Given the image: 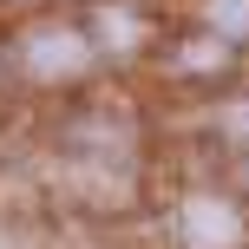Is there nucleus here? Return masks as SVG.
Listing matches in <instances>:
<instances>
[{"label": "nucleus", "instance_id": "f257e3e1", "mask_svg": "<svg viewBox=\"0 0 249 249\" xmlns=\"http://www.w3.org/2000/svg\"><path fill=\"white\" fill-rule=\"evenodd\" d=\"M184 243L190 249H236L243 243V216L216 197H190L184 203Z\"/></svg>", "mask_w": 249, "mask_h": 249}, {"label": "nucleus", "instance_id": "f03ea898", "mask_svg": "<svg viewBox=\"0 0 249 249\" xmlns=\"http://www.w3.org/2000/svg\"><path fill=\"white\" fill-rule=\"evenodd\" d=\"M86 39L79 33H66V26H46V33H33L26 39V66H33L39 79H66V72H79L86 66Z\"/></svg>", "mask_w": 249, "mask_h": 249}, {"label": "nucleus", "instance_id": "7ed1b4c3", "mask_svg": "<svg viewBox=\"0 0 249 249\" xmlns=\"http://www.w3.org/2000/svg\"><path fill=\"white\" fill-rule=\"evenodd\" d=\"M210 26L223 39H249V0H210Z\"/></svg>", "mask_w": 249, "mask_h": 249}]
</instances>
